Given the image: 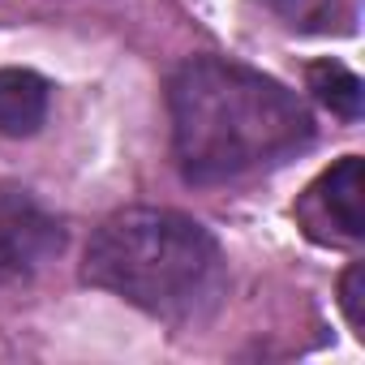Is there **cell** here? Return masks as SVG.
<instances>
[{
  "instance_id": "6da1fadb",
  "label": "cell",
  "mask_w": 365,
  "mask_h": 365,
  "mask_svg": "<svg viewBox=\"0 0 365 365\" xmlns=\"http://www.w3.org/2000/svg\"><path fill=\"white\" fill-rule=\"evenodd\" d=\"M168 116L176 168L190 185H224L279 168L314 142V116L288 86L224 56L176 65Z\"/></svg>"
},
{
  "instance_id": "7a4b0ae2",
  "label": "cell",
  "mask_w": 365,
  "mask_h": 365,
  "mask_svg": "<svg viewBox=\"0 0 365 365\" xmlns=\"http://www.w3.org/2000/svg\"><path fill=\"white\" fill-rule=\"evenodd\" d=\"M82 279L159 322H202L228 288L220 241L168 207H129L108 215L82 262Z\"/></svg>"
},
{
  "instance_id": "3957f363",
  "label": "cell",
  "mask_w": 365,
  "mask_h": 365,
  "mask_svg": "<svg viewBox=\"0 0 365 365\" xmlns=\"http://www.w3.org/2000/svg\"><path fill=\"white\" fill-rule=\"evenodd\" d=\"M65 250V224L39 207L26 190H0V288L22 284L56 262Z\"/></svg>"
},
{
  "instance_id": "277c9868",
  "label": "cell",
  "mask_w": 365,
  "mask_h": 365,
  "mask_svg": "<svg viewBox=\"0 0 365 365\" xmlns=\"http://www.w3.org/2000/svg\"><path fill=\"white\" fill-rule=\"evenodd\" d=\"M305 232L322 245H356L365 237V163L344 155L305 190L297 207Z\"/></svg>"
},
{
  "instance_id": "5b68a950",
  "label": "cell",
  "mask_w": 365,
  "mask_h": 365,
  "mask_svg": "<svg viewBox=\"0 0 365 365\" xmlns=\"http://www.w3.org/2000/svg\"><path fill=\"white\" fill-rule=\"evenodd\" d=\"M48 82L31 69H0V133L31 138L48 120Z\"/></svg>"
},
{
  "instance_id": "8992f818",
  "label": "cell",
  "mask_w": 365,
  "mask_h": 365,
  "mask_svg": "<svg viewBox=\"0 0 365 365\" xmlns=\"http://www.w3.org/2000/svg\"><path fill=\"white\" fill-rule=\"evenodd\" d=\"M305 78H309V91H314V99H318L322 108H331V112L344 116V120H356V116H361V108H365V86H361V78H356L352 69H344L339 61H318V65L305 69Z\"/></svg>"
},
{
  "instance_id": "52a82bcc",
  "label": "cell",
  "mask_w": 365,
  "mask_h": 365,
  "mask_svg": "<svg viewBox=\"0 0 365 365\" xmlns=\"http://www.w3.org/2000/svg\"><path fill=\"white\" fill-rule=\"evenodd\" d=\"M339 305L348 314V327L365 339V267L361 262H352L344 271V279H339Z\"/></svg>"
}]
</instances>
